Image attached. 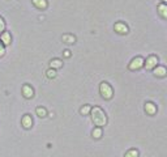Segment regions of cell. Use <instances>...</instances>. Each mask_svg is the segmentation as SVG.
<instances>
[{
  "label": "cell",
  "mask_w": 167,
  "mask_h": 157,
  "mask_svg": "<svg viewBox=\"0 0 167 157\" xmlns=\"http://www.w3.org/2000/svg\"><path fill=\"white\" fill-rule=\"evenodd\" d=\"M93 136L95 139H99L101 136H102V130H101V127H97L93 130Z\"/></svg>",
  "instance_id": "15"
},
{
  "label": "cell",
  "mask_w": 167,
  "mask_h": 157,
  "mask_svg": "<svg viewBox=\"0 0 167 157\" xmlns=\"http://www.w3.org/2000/svg\"><path fill=\"white\" fill-rule=\"evenodd\" d=\"M4 52H5V50H4V43L0 42V56H2Z\"/></svg>",
  "instance_id": "21"
},
{
  "label": "cell",
  "mask_w": 167,
  "mask_h": 157,
  "mask_svg": "<svg viewBox=\"0 0 167 157\" xmlns=\"http://www.w3.org/2000/svg\"><path fill=\"white\" fill-rule=\"evenodd\" d=\"M101 94H102L103 98H106V99H110L112 97V88L107 84V82H102V84H101Z\"/></svg>",
  "instance_id": "2"
},
{
  "label": "cell",
  "mask_w": 167,
  "mask_h": 157,
  "mask_svg": "<svg viewBox=\"0 0 167 157\" xmlns=\"http://www.w3.org/2000/svg\"><path fill=\"white\" fill-rule=\"evenodd\" d=\"M125 157H138V152L136 149H131L125 153Z\"/></svg>",
  "instance_id": "16"
},
{
  "label": "cell",
  "mask_w": 167,
  "mask_h": 157,
  "mask_svg": "<svg viewBox=\"0 0 167 157\" xmlns=\"http://www.w3.org/2000/svg\"><path fill=\"white\" fill-rule=\"evenodd\" d=\"M11 41H12L11 34L8 33V32H3V34H2V42L4 43V45H9Z\"/></svg>",
  "instance_id": "8"
},
{
  "label": "cell",
  "mask_w": 167,
  "mask_h": 157,
  "mask_svg": "<svg viewBox=\"0 0 167 157\" xmlns=\"http://www.w3.org/2000/svg\"><path fill=\"white\" fill-rule=\"evenodd\" d=\"M63 41L67 42V43H73L74 42V37L72 34H64L63 36Z\"/></svg>",
  "instance_id": "14"
},
{
  "label": "cell",
  "mask_w": 167,
  "mask_h": 157,
  "mask_svg": "<svg viewBox=\"0 0 167 157\" xmlns=\"http://www.w3.org/2000/svg\"><path fill=\"white\" fill-rule=\"evenodd\" d=\"M50 65H51V68H60L61 65H63V62L61 60H59V59H52L51 60V63H50Z\"/></svg>",
  "instance_id": "12"
},
{
  "label": "cell",
  "mask_w": 167,
  "mask_h": 157,
  "mask_svg": "<svg viewBox=\"0 0 167 157\" xmlns=\"http://www.w3.org/2000/svg\"><path fill=\"white\" fill-rule=\"evenodd\" d=\"M64 56H65V58H68V56H71V52H69L68 50H65V51H64Z\"/></svg>",
  "instance_id": "22"
},
{
  "label": "cell",
  "mask_w": 167,
  "mask_h": 157,
  "mask_svg": "<svg viewBox=\"0 0 167 157\" xmlns=\"http://www.w3.org/2000/svg\"><path fill=\"white\" fill-rule=\"evenodd\" d=\"M22 94L25 96L26 98H32L33 94H34V90L30 85H24L22 86Z\"/></svg>",
  "instance_id": "4"
},
{
  "label": "cell",
  "mask_w": 167,
  "mask_h": 157,
  "mask_svg": "<svg viewBox=\"0 0 167 157\" xmlns=\"http://www.w3.org/2000/svg\"><path fill=\"white\" fill-rule=\"evenodd\" d=\"M145 110H146L148 114H154L157 109H155V106L152 102H148V103H145Z\"/></svg>",
  "instance_id": "10"
},
{
  "label": "cell",
  "mask_w": 167,
  "mask_h": 157,
  "mask_svg": "<svg viewBox=\"0 0 167 157\" xmlns=\"http://www.w3.org/2000/svg\"><path fill=\"white\" fill-rule=\"evenodd\" d=\"M166 72H167V71H166L165 67H157V68L154 69V75H155V76H161V77H162V76L166 75Z\"/></svg>",
  "instance_id": "11"
},
{
  "label": "cell",
  "mask_w": 167,
  "mask_h": 157,
  "mask_svg": "<svg viewBox=\"0 0 167 157\" xmlns=\"http://www.w3.org/2000/svg\"><path fill=\"white\" fill-rule=\"evenodd\" d=\"M115 30H116L118 33H121V34L128 33V28H127V25L123 24V23H118V24H115Z\"/></svg>",
  "instance_id": "6"
},
{
  "label": "cell",
  "mask_w": 167,
  "mask_h": 157,
  "mask_svg": "<svg viewBox=\"0 0 167 157\" xmlns=\"http://www.w3.org/2000/svg\"><path fill=\"white\" fill-rule=\"evenodd\" d=\"M22 126L25 128H30L33 126V119H32V117L30 115H24L22 118Z\"/></svg>",
  "instance_id": "7"
},
{
  "label": "cell",
  "mask_w": 167,
  "mask_h": 157,
  "mask_svg": "<svg viewBox=\"0 0 167 157\" xmlns=\"http://www.w3.org/2000/svg\"><path fill=\"white\" fill-rule=\"evenodd\" d=\"M33 4L36 5L37 8H41V9H45L47 7V2L46 0H32Z\"/></svg>",
  "instance_id": "9"
},
{
  "label": "cell",
  "mask_w": 167,
  "mask_h": 157,
  "mask_svg": "<svg viewBox=\"0 0 167 157\" xmlns=\"http://www.w3.org/2000/svg\"><path fill=\"white\" fill-rule=\"evenodd\" d=\"M91 119L95 123V126H98V127H102L107 123V118L104 115L103 110L101 107H93L91 109Z\"/></svg>",
  "instance_id": "1"
},
{
  "label": "cell",
  "mask_w": 167,
  "mask_h": 157,
  "mask_svg": "<svg viewBox=\"0 0 167 157\" xmlns=\"http://www.w3.org/2000/svg\"><path fill=\"white\" fill-rule=\"evenodd\" d=\"M91 110V109H90V106H89V105H86V106H84L82 109H81V114H84V115H85V114H87V113H89Z\"/></svg>",
  "instance_id": "19"
},
{
  "label": "cell",
  "mask_w": 167,
  "mask_h": 157,
  "mask_svg": "<svg viewBox=\"0 0 167 157\" xmlns=\"http://www.w3.org/2000/svg\"><path fill=\"white\" fill-rule=\"evenodd\" d=\"M165 2H167V0H165Z\"/></svg>",
  "instance_id": "23"
},
{
  "label": "cell",
  "mask_w": 167,
  "mask_h": 157,
  "mask_svg": "<svg viewBox=\"0 0 167 157\" xmlns=\"http://www.w3.org/2000/svg\"><path fill=\"white\" fill-rule=\"evenodd\" d=\"M37 114L39 117H46L47 115V111L45 107H37Z\"/></svg>",
  "instance_id": "17"
},
{
  "label": "cell",
  "mask_w": 167,
  "mask_h": 157,
  "mask_svg": "<svg viewBox=\"0 0 167 157\" xmlns=\"http://www.w3.org/2000/svg\"><path fill=\"white\" fill-rule=\"evenodd\" d=\"M142 64H144V59L140 58V56H137V58H135V59L131 62L129 69H137V68H140V67H142Z\"/></svg>",
  "instance_id": "3"
},
{
  "label": "cell",
  "mask_w": 167,
  "mask_h": 157,
  "mask_svg": "<svg viewBox=\"0 0 167 157\" xmlns=\"http://www.w3.org/2000/svg\"><path fill=\"white\" fill-rule=\"evenodd\" d=\"M46 75H47V77H50V78H54L55 76H56V71L54 68H51V69H48V71L46 72Z\"/></svg>",
  "instance_id": "18"
},
{
  "label": "cell",
  "mask_w": 167,
  "mask_h": 157,
  "mask_svg": "<svg viewBox=\"0 0 167 157\" xmlns=\"http://www.w3.org/2000/svg\"><path fill=\"white\" fill-rule=\"evenodd\" d=\"M4 29H5V23H4L3 17H0V32H4Z\"/></svg>",
  "instance_id": "20"
},
{
  "label": "cell",
  "mask_w": 167,
  "mask_h": 157,
  "mask_svg": "<svg viewBox=\"0 0 167 157\" xmlns=\"http://www.w3.org/2000/svg\"><path fill=\"white\" fill-rule=\"evenodd\" d=\"M157 63H158V59L155 58V56H150V58H148L146 63H145V67H146L148 69H150L153 67H155Z\"/></svg>",
  "instance_id": "5"
},
{
  "label": "cell",
  "mask_w": 167,
  "mask_h": 157,
  "mask_svg": "<svg viewBox=\"0 0 167 157\" xmlns=\"http://www.w3.org/2000/svg\"><path fill=\"white\" fill-rule=\"evenodd\" d=\"M158 11H159L161 16H163L165 19H167V7L165 5V4H161V5L158 7Z\"/></svg>",
  "instance_id": "13"
}]
</instances>
